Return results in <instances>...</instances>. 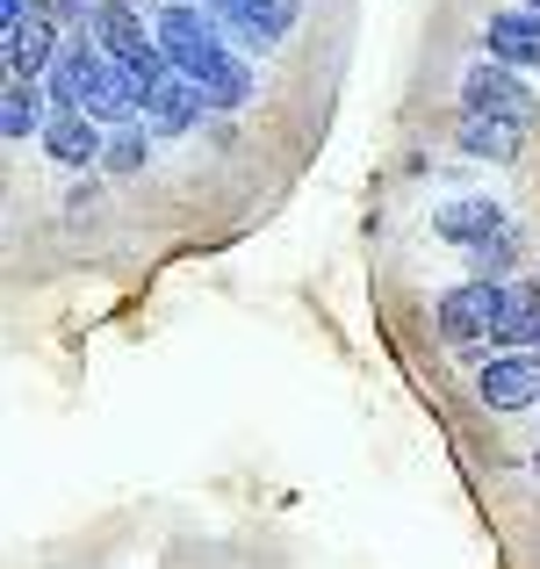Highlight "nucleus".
I'll list each match as a JSON object with an SVG mask.
<instances>
[{
  "mask_svg": "<svg viewBox=\"0 0 540 569\" xmlns=\"http://www.w3.org/2000/svg\"><path fill=\"white\" fill-rule=\"evenodd\" d=\"M51 87L43 80H0V138L8 144H29V138H43V130H51Z\"/></svg>",
  "mask_w": 540,
  "mask_h": 569,
  "instance_id": "obj_10",
  "label": "nucleus"
},
{
  "mask_svg": "<svg viewBox=\"0 0 540 569\" xmlns=\"http://www.w3.org/2000/svg\"><path fill=\"white\" fill-rule=\"evenodd\" d=\"M533 483H540V447H533Z\"/></svg>",
  "mask_w": 540,
  "mask_h": 569,
  "instance_id": "obj_16",
  "label": "nucleus"
},
{
  "mask_svg": "<svg viewBox=\"0 0 540 569\" xmlns=\"http://www.w3.org/2000/svg\"><path fill=\"white\" fill-rule=\"evenodd\" d=\"M43 159H51L58 173H101V152H109V130L94 123L87 109H58L51 130H43Z\"/></svg>",
  "mask_w": 540,
  "mask_h": 569,
  "instance_id": "obj_6",
  "label": "nucleus"
},
{
  "mask_svg": "<svg viewBox=\"0 0 540 569\" xmlns=\"http://www.w3.org/2000/svg\"><path fill=\"white\" fill-rule=\"evenodd\" d=\"M533 274H540V267H533Z\"/></svg>",
  "mask_w": 540,
  "mask_h": 569,
  "instance_id": "obj_18",
  "label": "nucleus"
},
{
  "mask_svg": "<svg viewBox=\"0 0 540 569\" xmlns=\"http://www.w3.org/2000/svg\"><path fill=\"white\" fill-rule=\"evenodd\" d=\"M152 123H123V130H109V152H101V173H116V181H130V173H144L152 167Z\"/></svg>",
  "mask_w": 540,
  "mask_h": 569,
  "instance_id": "obj_13",
  "label": "nucleus"
},
{
  "mask_svg": "<svg viewBox=\"0 0 540 569\" xmlns=\"http://www.w3.org/2000/svg\"><path fill=\"white\" fill-rule=\"evenodd\" d=\"M43 14H51L58 29H94V14H101V0H43Z\"/></svg>",
  "mask_w": 540,
  "mask_h": 569,
  "instance_id": "obj_15",
  "label": "nucleus"
},
{
  "mask_svg": "<svg viewBox=\"0 0 540 569\" xmlns=\"http://www.w3.org/2000/svg\"><path fill=\"white\" fill-rule=\"evenodd\" d=\"M490 353H540V274L512 281V303H504L498 332H490Z\"/></svg>",
  "mask_w": 540,
  "mask_h": 569,
  "instance_id": "obj_12",
  "label": "nucleus"
},
{
  "mask_svg": "<svg viewBox=\"0 0 540 569\" xmlns=\"http://www.w3.org/2000/svg\"><path fill=\"white\" fill-rule=\"evenodd\" d=\"M209 116V94L188 80V72H173V80H159L152 94H144V123H152V138H194Z\"/></svg>",
  "mask_w": 540,
  "mask_h": 569,
  "instance_id": "obj_9",
  "label": "nucleus"
},
{
  "mask_svg": "<svg viewBox=\"0 0 540 569\" xmlns=\"http://www.w3.org/2000/svg\"><path fill=\"white\" fill-rule=\"evenodd\" d=\"M533 411H540V403H533Z\"/></svg>",
  "mask_w": 540,
  "mask_h": 569,
  "instance_id": "obj_19",
  "label": "nucleus"
},
{
  "mask_svg": "<svg viewBox=\"0 0 540 569\" xmlns=\"http://www.w3.org/2000/svg\"><path fill=\"white\" fill-rule=\"evenodd\" d=\"M504 202L490 188H469V194H440V202H432V238H440V246H483L490 231H504Z\"/></svg>",
  "mask_w": 540,
  "mask_h": 569,
  "instance_id": "obj_5",
  "label": "nucleus"
},
{
  "mask_svg": "<svg viewBox=\"0 0 540 569\" xmlns=\"http://www.w3.org/2000/svg\"><path fill=\"white\" fill-rule=\"evenodd\" d=\"M527 8H533V14H540V0H527Z\"/></svg>",
  "mask_w": 540,
  "mask_h": 569,
  "instance_id": "obj_17",
  "label": "nucleus"
},
{
  "mask_svg": "<svg viewBox=\"0 0 540 569\" xmlns=\"http://www.w3.org/2000/svg\"><path fill=\"white\" fill-rule=\"evenodd\" d=\"M476 403L490 418H519L540 403V353H490L476 368Z\"/></svg>",
  "mask_w": 540,
  "mask_h": 569,
  "instance_id": "obj_4",
  "label": "nucleus"
},
{
  "mask_svg": "<svg viewBox=\"0 0 540 569\" xmlns=\"http://www.w3.org/2000/svg\"><path fill=\"white\" fill-rule=\"evenodd\" d=\"M454 152L469 159V167H519V152H527V130L490 123V116H454Z\"/></svg>",
  "mask_w": 540,
  "mask_h": 569,
  "instance_id": "obj_11",
  "label": "nucleus"
},
{
  "mask_svg": "<svg viewBox=\"0 0 540 569\" xmlns=\"http://www.w3.org/2000/svg\"><path fill=\"white\" fill-rule=\"evenodd\" d=\"M223 22V37L238 43L246 58H267L296 22H303V0H209Z\"/></svg>",
  "mask_w": 540,
  "mask_h": 569,
  "instance_id": "obj_3",
  "label": "nucleus"
},
{
  "mask_svg": "<svg viewBox=\"0 0 540 569\" xmlns=\"http://www.w3.org/2000/svg\"><path fill=\"white\" fill-rule=\"evenodd\" d=\"M461 116H490V123H512V130H540V94L527 87V72L504 66V58H469L454 80Z\"/></svg>",
  "mask_w": 540,
  "mask_h": 569,
  "instance_id": "obj_1",
  "label": "nucleus"
},
{
  "mask_svg": "<svg viewBox=\"0 0 540 569\" xmlns=\"http://www.w3.org/2000/svg\"><path fill=\"white\" fill-rule=\"evenodd\" d=\"M519 252H527V238H519V223H504V231L483 238V246H469V267H476L483 281H512Z\"/></svg>",
  "mask_w": 540,
  "mask_h": 569,
  "instance_id": "obj_14",
  "label": "nucleus"
},
{
  "mask_svg": "<svg viewBox=\"0 0 540 569\" xmlns=\"http://www.w3.org/2000/svg\"><path fill=\"white\" fill-rule=\"evenodd\" d=\"M483 51L504 58V66H519V72H540V14L527 8V0L490 8L483 14Z\"/></svg>",
  "mask_w": 540,
  "mask_h": 569,
  "instance_id": "obj_7",
  "label": "nucleus"
},
{
  "mask_svg": "<svg viewBox=\"0 0 540 569\" xmlns=\"http://www.w3.org/2000/svg\"><path fill=\"white\" fill-rule=\"evenodd\" d=\"M58 51H66V29L43 14V0H37V14H29L22 29H8V37H0V58H8L14 80H51Z\"/></svg>",
  "mask_w": 540,
  "mask_h": 569,
  "instance_id": "obj_8",
  "label": "nucleus"
},
{
  "mask_svg": "<svg viewBox=\"0 0 540 569\" xmlns=\"http://www.w3.org/2000/svg\"><path fill=\"white\" fill-rule=\"evenodd\" d=\"M504 303H512V281H483V274L454 281V289L432 303L440 347H447V353H461V361H469V353H490V332H498Z\"/></svg>",
  "mask_w": 540,
  "mask_h": 569,
  "instance_id": "obj_2",
  "label": "nucleus"
}]
</instances>
